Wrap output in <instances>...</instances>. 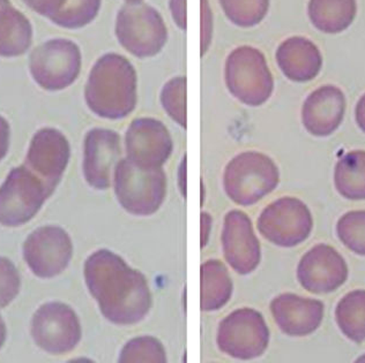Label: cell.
Returning a JSON list of instances; mask_svg holds the SVG:
<instances>
[{
	"instance_id": "obj_36",
	"label": "cell",
	"mask_w": 365,
	"mask_h": 363,
	"mask_svg": "<svg viewBox=\"0 0 365 363\" xmlns=\"http://www.w3.org/2000/svg\"><path fill=\"white\" fill-rule=\"evenodd\" d=\"M355 119H356V124L359 130L365 133V94L357 102Z\"/></svg>"
},
{
	"instance_id": "obj_14",
	"label": "cell",
	"mask_w": 365,
	"mask_h": 363,
	"mask_svg": "<svg viewBox=\"0 0 365 363\" xmlns=\"http://www.w3.org/2000/svg\"><path fill=\"white\" fill-rule=\"evenodd\" d=\"M348 265L332 246L319 243L305 253L297 266L302 288L312 294H329L347 282Z\"/></svg>"
},
{
	"instance_id": "obj_18",
	"label": "cell",
	"mask_w": 365,
	"mask_h": 363,
	"mask_svg": "<svg viewBox=\"0 0 365 363\" xmlns=\"http://www.w3.org/2000/svg\"><path fill=\"white\" fill-rule=\"evenodd\" d=\"M346 109L347 100L344 91L336 85H322L304 100L302 122L311 135L329 137L342 124Z\"/></svg>"
},
{
	"instance_id": "obj_31",
	"label": "cell",
	"mask_w": 365,
	"mask_h": 363,
	"mask_svg": "<svg viewBox=\"0 0 365 363\" xmlns=\"http://www.w3.org/2000/svg\"><path fill=\"white\" fill-rule=\"evenodd\" d=\"M21 286V278L16 265L6 258H0V309L16 299Z\"/></svg>"
},
{
	"instance_id": "obj_9",
	"label": "cell",
	"mask_w": 365,
	"mask_h": 363,
	"mask_svg": "<svg viewBox=\"0 0 365 363\" xmlns=\"http://www.w3.org/2000/svg\"><path fill=\"white\" fill-rule=\"evenodd\" d=\"M257 227L273 245L290 248L310 236L314 218L304 202L296 197H281L262 210Z\"/></svg>"
},
{
	"instance_id": "obj_38",
	"label": "cell",
	"mask_w": 365,
	"mask_h": 363,
	"mask_svg": "<svg viewBox=\"0 0 365 363\" xmlns=\"http://www.w3.org/2000/svg\"><path fill=\"white\" fill-rule=\"evenodd\" d=\"M180 187L182 195L186 197V154L182 159L180 167Z\"/></svg>"
},
{
	"instance_id": "obj_24",
	"label": "cell",
	"mask_w": 365,
	"mask_h": 363,
	"mask_svg": "<svg viewBox=\"0 0 365 363\" xmlns=\"http://www.w3.org/2000/svg\"><path fill=\"white\" fill-rule=\"evenodd\" d=\"M334 186L347 200H365V150H354L339 159L334 169Z\"/></svg>"
},
{
	"instance_id": "obj_39",
	"label": "cell",
	"mask_w": 365,
	"mask_h": 363,
	"mask_svg": "<svg viewBox=\"0 0 365 363\" xmlns=\"http://www.w3.org/2000/svg\"><path fill=\"white\" fill-rule=\"evenodd\" d=\"M5 339H6V327H5L3 318L0 316V349L3 347Z\"/></svg>"
},
{
	"instance_id": "obj_15",
	"label": "cell",
	"mask_w": 365,
	"mask_h": 363,
	"mask_svg": "<svg viewBox=\"0 0 365 363\" xmlns=\"http://www.w3.org/2000/svg\"><path fill=\"white\" fill-rule=\"evenodd\" d=\"M222 246L225 260L236 273L249 275L258 268L262 249L247 214L232 210L225 215Z\"/></svg>"
},
{
	"instance_id": "obj_8",
	"label": "cell",
	"mask_w": 365,
	"mask_h": 363,
	"mask_svg": "<svg viewBox=\"0 0 365 363\" xmlns=\"http://www.w3.org/2000/svg\"><path fill=\"white\" fill-rule=\"evenodd\" d=\"M83 56L78 44L65 38L46 41L34 48L29 70L34 81L44 90L68 88L79 78Z\"/></svg>"
},
{
	"instance_id": "obj_11",
	"label": "cell",
	"mask_w": 365,
	"mask_h": 363,
	"mask_svg": "<svg viewBox=\"0 0 365 363\" xmlns=\"http://www.w3.org/2000/svg\"><path fill=\"white\" fill-rule=\"evenodd\" d=\"M81 335L78 315L65 303H46L34 315L31 336L36 345L49 354L63 355L73 351Z\"/></svg>"
},
{
	"instance_id": "obj_12",
	"label": "cell",
	"mask_w": 365,
	"mask_h": 363,
	"mask_svg": "<svg viewBox=\"0 0 365 363\" xmlns=\"http://www.w3.org/2000/svg\"><path fill=\"white\" fill-rule=\"evenodd\" d=\"M73 245L66 231L58 226H43L34 231L24 245V258L34 275L53 278L70 264Z\"/></svg>"
},
{
	"instance_id": "obj_27",
	"label": "cell",
	"mask_w": 365,
	"mask_h": 363,
	"mask_svg": "<svg viewBox=\"0 0 365 363\" xmlns=\"http://www.w3.org/2000/svg\"><path fill=\"white\" fill-rule=\"evenodd\" d=\"M102 0H66L61 12L51 22L65 29H81L94 21L101 9Z\"/></svg>"
},
{
	"instance_id": "obj_2",
	"label": "cell",
	"mask_w": 365,
	"mask_h": 363,
	"mask_svg": "<svg viewBox=\"0 0 365 363\" xmlns=\"http://www.w3.org/2000/svg\"><path fill=\"white\" fill-rule=\"evenodd\" d=\"M86 103L101 118L118 120L133 112L138 102V75L131 61L110 52L102 56L89 73Z\"/></svg>"
},
{
	"instance_id": "obj_22",
	"label": "cell",
	"mask_w": 365,
	"mask_h": 363,
	"mask_svg": "<svg viewBox=\"0 0 365 363\" xmlns=\"http://www.w3.org/2000/svg\"><path fill=\"white\" fill-rule=\"evenodd\" d=\"M307 14L311 23L325 33H340L353 24L357 14L356 0H310Z\"/></svg>"
},
{
	"instance_id": "obj_28",
	"label": "cell",
	"mask_w": 365,
	"mask_h": 363,
	"mask_svg": "<svg viewBox=\"0 0 365 363\" xmlns=\"http://www.w3.org/2000/svg\"><path fill=\"white\" fill-rule=\"evenodd\" d=\"M186 94L187 79L186 76H176L163 85L161 90V103L167 115L176 121L180 127H187V111H186Z\"/></svg>"
},
{
	"instance_id": "obj_34",
	"label": "cell",
	"mask_w": 365,
	"mask_h": 363,
	"mask_svg": "<svg viewBox=\"0 0 365 363\" xmlns=\"http://www.w3.org/2000/svg\"><path fill=\"white\" fill-rule=\"evenodd\" d=\"M171 16L174 19L175 23L186 31L187 29V16H186V0H170L169 1Z\"/></svg>"
},
{
	"instance_id": "obj_41",
	"label": "cell",
	"mask_w": 365,
	"mask_h": 363,
	"mask_svg": "<svg viewBox=\"0 0 365 363\" xmlns=\"http://www.w3.org/2000/svg\"><path fill=\"white\" fill-rule=\"evenodd\" d=\"M126 3H139V1H143V0H125Z\"/></svg>"
},
{
	"instance_id": "obj_1",
	"label": "cell",
	"mask_w": 365,
	"mask_h": 363,
	"mask_svg": "<svg viewBox=\"0 0 365 363\" xmlns=\"http://www.w3.org/2000/svg\"><path fill=\"white\" fill-rule=\"evenodd\" d=\"M85 279L101 312L117 325L139 323L152 308L146 277L113 251L91 254L86 261Z\"/></svg>"
},
{
	"instance_id": "obj_23",
	"label": "cell",
	"mask_w": 365,
	"mask_h": 363,
	"mask_svg": "<svg viewBox=\"0 0 365 363\" xmlns=\"http://www.w3.org/2000/svg\"><path fill=\"white\" fill-rule=\"evenodd\" d=\"M232 283L228 270L219 260L206 261L201 266V309L214 312L232 298Z\"/></svg>"
},
{
	"instance_id": "obj_37",
	"label": "cell",
	"mask_w": 365,
	"mask_h": 363,
	"mask_svg": "<svg viewBox=\"0 0 365 363\" xmlns=\"http://www.w3.org/2000/svg\"><path fill=\"white\" fill-rule=\"evenodd\" d=\"M201 236H202V247L207 245L208 236L210 233V227H212V218L206 212L201 214Z\"/></svg>"
},
{
	"instance_id": "obj_7",
	"label": "cell",
	"mask_w": 365,
	"mask_h": 363,
	"mask_svg": "<svg viewBox=\"0 0 365 363\" xmlns=\"http://www.w3.org/2000/svg\"><path fill=\"white\" fill-rule=\"evenodd\" d=\"M53 191L25 164L13 169L0 187V224L12 227L26 224Z\"/></svg>"
},
{
	"instance_id": "obj_35",
	"label": "cell",
	"mask_w": 365,
	"mask_h": 363,
	"mask_svg": "<svg viewBox=\"0 0 365 363\" xmlns=\"http://www.w3.org/2000/svg\"><path fill=\"white\" fill-rule=\"evenodd\" d=\"M11 128L6 119L0 115V161L6 156L9 152Z\"/></svg>"
},
{
	"instance_id": "obj_16",
	"label": "cell",
	"mask_w": 365,
	"mask_h": 363,
	"mask_svg": "<svg viewBox=\"0 0 365 363\" xmlns=\"http://www.w3.org/2000/svg\"><path fill=\"white\" fill-rule=\"evenodd\" d=\"M122 141L115 130L93 128L83 144V174L95 189H108L111 174L122 159Z\"/></svg>"
},
{
	"instance_id": "obj_33",
	"label": "cell",
	"mask_w": 365,
	"mask_h": 363,
	"mask_svg": "<svg viewBox=\"0 0 365 363\" xmlns=\"http://www.w3.org/2000/svg\"><path fill=\"white\" fill-rule=\"evenodd\" d=\"M202 12V40H201V56L206 55L213 36V14L208 0H201Z\"/></svg>"
},
{
	"instance_id": "obj_26",
	"label": "cell",
	"mask_w": 365,
	"mask_h": 363,
	"mask_svg": "<svg viewBox=\"0 0 365 363\" xmlns=\"http://www.w3.org/2000/svg\"><path fill=\"white\" fill-rule=\"evenodd\" d=\"M271 0H220L229 21L241 28L255 27L266 18Z\"/></svg>"
},
{
	"instance_id": "obj_6",
	"label": "cell",
	"mask_w": 365,
	"mask_h": 363,
	"mask_svg": "<svg viewBox=\"0 0 365 363\" xmlns=\"http://www.w3.org/2000/svg\"><path fill=\"white\" fill-rule=\"evenodd\" d=\"M115 33L119 44L139 59L158 56L168 41L165 20L148 4L126 3L117 14Z\"/></svg>"
},
{
	"instance_id": "obj_4",
	"label": "cell",
	"mask_w": 365,
	"mask_h": 363,
	"mask_svg": "<svg viewBox=\"0 0 365 363\" xmlns=\"http://www.w3.org/2000/svg\"><path fill=\"white\" fill-rule=\"evenodd\" d=\"M115 194L123 209L134 216L155 214L165 200L167 178L161 169H143L128 157L113 172Z\"/></svg>"
},
{
	"instance_id": "obj_29",
	"label": "cell",
	"mask_w": 365,
	"mask_h": 363,
	"mask_svg": "<svg viewBox=\"0 0 365 363\" xmlns=\"http://www.w3.org/2000/svg\"><path fill=\"white\" fill-rule=\"evenodd\" d=\"M336 234L349 251L365 256V210H354L341 216Z\"/></svg>"
},
{
	"instance_id": "obj_25",
	"label": "cell",
	"mask_w": 365,
	"mask_h": 363,
	"mask_svg": "<svg viewBox=\"0 0 365 363\" xmlns=\"http://www.w3.org/2000/svg\"><path fill=\"white\" fill-rule=\"evenodd\" d=\"M339 329L351 342L365 340V290H351L339 301L335 309Z\"/></svg>"
},
{
	"instance_id": "obj_32",
	"label": "cell",
	"mask_w": 365,
	"mask_h": 363,
	"mask_svg": "<svg viewBox=\"0 0 365 363\" xmlns=\"http://www.w3.org/2000/svg\"><path fill=\"white\" fill-rule=\"evenodd\" d=\"M29 9H33L40 16H46L51 21L61 9L64 7L66 0H22Z\"/></svg>"
},
{
	"instance_id": "obj_30",
	"label": "cell",
	"mask_w": 365,
	"mask_h": 363,
	"mask_svg": "<svg viewBox=\"0 0 365 363\" xmlns=\"http://www.w3.org/2000/svg\"><path fill=\"white\" fill-rule=\"evenodd\" d=\"M165 349L158 339L139 337L132 339L123 348L119 362H165Z\"/></svg>"
},
{
	"instance_id": "obj_40",
	"label": "cell",
	"mask_w": 365,
	"mask_h": 363,
	"mask_svg": "<svg viewBox=\"0 0 365 363\" xmlns=\"http://www.w3.org/2000/svg\"><path fill=\"white\" fill-rule=\"evenodd\" d=\"M11 3L9 0H0V6H3V5H5V4Z\"/></svg>"
},
{
	"instance_id": "obj_21",
	"label": "cell",
	"mask_w": 365,
	"mask_h": 363,
	"mask_svg": "<svg viewBox=\"0 0 365 363\" xmlns=\"http://www.w3.org/2000/svg\"><path fill=\"white\" fill-rule=\"evenodd\" d=\"M33 28L21 12L11 5L0 6V57L14 58L31 48Z\"/></svg>"
},
{
	"instance_id": "obj_3",
	"label": "cell",
	"mask_w": 365,
	"mask_h": 363,
	"mask_svg": "<svg viewBox=\"0 0 365 363\" xmlns=\"http://www.w3.org/2000/svg\"><path fill=\"white\" fill-rule=\"evenodd\" d=\"M280 172L267 154L244 152L232 158L225 171V193L238 206L256 204L277 187Z\"/></svg>"
},
{
	"instance_id": "obj_10",
	"label": "cell",
	"mask_w": 365,
	"mask_h": 363,
	"mask_svg": "<svg viewBox=\"0 0 365 363\" xmlns=\"http://www.w3.org/2000/svg\"><path fill=\"white\" fill-rule=\"evenodd\" d=\"M216 342L225 354L252 360L267 349L269 330L260 312L252 308L237 309L220 323Z\"/></svg>"
},
{
	"instance_id": "obj_19",
	"label": "cell",
	"mask_w": 365,
	"mask_h": 363,
	"mask_svg": "<svg viewBox=\"0 0 365 363\" xmlns=\"http://www.w3.org/2000/svg\"><path fill=\"white\" fill-rule=\"evenodd\" d=\"M324 303L319 300L284 293L273 299L271 312L277 327L290 337H305L323 322Z\"/></svg>"
},
{
	"instance_id": "obj_5",
	"label": "cell",
	"mask_w": 365,
	"mask_h": 363,
	"mask_svg": "<svg viewBox=\"0 0 365 363\" xmlns=\"http://www.w3.org/2000/svg\"><path fill=\"white\" fill-rule=\"evenodd\" d=\"M225 79L230 94L247 106L265 104L274 90V79L267 60L259 48L242 46L225 60Z\"/></svg>"
},
{
	"instance_id": "obj_20",
	"label": "cell",
	"mask_w": 365,
	"mask_h": 363,
	"mask_svg": "<svg viewBox=\"0 0 365 363\" xmlns=\"http://www.w3.org/2000/svg\"><path fill=\"white\" fill-rule=\"evenodd\" d=\"M277 66L290 81H312L323 68V56L318 46L307 37L292 36L277 50Z\"/></svg>"
},
{
	"instance_id": "obj_13",
	"label": "cell",
	"mask_w": 365,
	"mask_h": 363,
	"mask_svg": "<svg viewBox=\"0 0 365 363\" xmlns=\"http://www.w3.org/2000/svg\"><path fill=\"white\" fill-rule=\"evenodd\" d=\"M125 148L130 161L143 169H161L174 150L170 132L162 121L138 118L125 135Z\"/></svg>"
},
{
	"instance_id": "obj_17",
	"label": "cell",
	"mask_w": 365,
	"mask_h": 363,
	"mask_svg": "<svg viewBox=\"0 0 365 363\" xmlns=\"http://www.w3.org/2000/svg\"><path fill=\"white\" fill-rule=\"evenodd\" d=\"M70 143L55 128H42L31 140L25 165L55 191L70 159Z\"/></svg>"
},
{
	"instance_id": "obj_42",
	"label": "cell",
	"mask_w": 365,
	"mask_h": 363,
	"mask_svg": "<svg viewBox=\"0 0 365 363\" xmlns=\"http://www.w3.org/2000/svg\"><path fill=\"white\" fill-rule=\"evenodd\" d=\"M359 361H365V355L364 357H359Z\"/></svg>"
}]
</instances>
